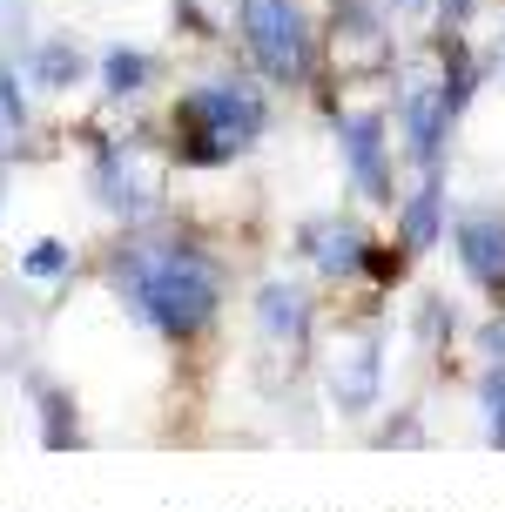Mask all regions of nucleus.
<instances>
[{
	"mask_svg": "<svg viewBox=\"0 0 505 512\" xmlns=\"http://www.w3.org/2000/svg\"><path fill=\"white\" fill-rule=\"evenodd\" d=\"M108 277L162 344H196L223 310V263L196 243H128Z\"/></svg>",
	"mask_w": 505,
	"mask_h": 512,
	"instance_id": "nucleus-1",
	"label": "nucleus"
},
{
	"mask_svg": "<svg viewBox=\"0 0 505 512\" xmlns=\"http://www.w3.org/2000/svg\"><path fill=\"white\" fill-rule=\"evenodd\" d=\"M270 128V102L250 81H202V88H182L176 115H169V135H176V155L189 169H216V162H236L250 155Z\"/></svg>",
	"mask_w": 505,
	"mask_h": 512,
	"instance_id": "nucleus-2",
	"label": "nucleus"
},
{
	"mask_svg": "<svg viewBox=\"0 0 505 512\" xmlns=\"http://www.w3.org/2000/svg\"><path fill=\"white\" fill-rule=\"evenodd\" d=\"M472 88H479V61L465 54L458 34L438 41V75H425V68L404 75V88H398V135H404V155H411L418 169H438V149H445L452 122L465 115Z\"/></svg>",
	"mask_w": 505,
	"mask_h": 512,
	"instance_id": "nucleus-3",
	"label": "nucleus"
},
{
	"mask_svg": "<svg viewBox=\"0 0 505 512\" xmlns=\"http://www.w3.org/2000/svg\"><path fill=\"white\" fill-rule=\"evenodd\" d=\"M236 27H243V48L277 88H303L310 61H317V34L310 14L297 0H236Z\"/></svg>",
	"mask_w": 505,
	"mask_h": 512,
	"instance_id": "nucleus-4",
	"label": "nucleus"
},
{
	"mask_svg": "<svg viewBox=\"0 0 505 512\" xmlns=\"http://www.w3.org/2000/svg\"><path fill=\"white\" fill-rule=\"evenodd\" d=\"M256 358H263V384L277 391L283 378H297L303 364H310V337H317V310L303 297L297 283L270 277L256 290Z\"/></svg>",
	"mask_w": 505,
	"mask_h": 512,
	"instance_id": "nucleus-5",
	"label": "nucleus"
},
{
	"mask_svg": "<svg viewBox=\"0 0 505 512\" xmlns=\"http://www.w3.org/2000/svg\"><path fill=\"white\" fill-rule=\"evenodd\" d=\"M324 391L344 418H371L384 398V331H351L330 344L324 358Z\"/></svg>",
	"mask_w": 505,
	"mask_h": 512,
	"instance_id": "nucleus-6",
	"label": "nucleus"
},
{
	"mask_svg": "<svg viewBox=\"0 0 505 512\" xmlns=\"http://www.w3.org/2000/svg\"><path fill=\"white\" fill-rule=\"evenodd\" d=\"M391 122H384V108H357V115H344V128H337V149H344V176L357 182V196L364 203H398V182H391Z\"/></svg>",
	"mask_w": 505,
	"mask_h": 512,
	"instance_id": "nucleus-7",
	"label": "nucleus"
},
{
	"mask_svg": "<svg viewBox=\"0 0 505 512\" xmlns=\"http://www.w3.org/2000/svg\"><path fill=\"white\" fill-rule=\"evenodd\" d=\"M452 250L465 263V277L505 310V216L499 209H465L452 223Z\"/></svg>",
	"mask_w": 505,
	"mask_h": 512,
	"instance_id": "nucleus-8",
	"label": "nucleus"
},
{
	"mask_svg": "<svg viewBox=\"0 0 505 512\" xmlns=\"http://www.w3.org/2000/svg\"><path fill=\"white\" fill-rule=\"evenodd\" d=\"M297 243L324 277H357V270H371V236L357 230V223H344V216H310V223L297 230Z\"/></svg>",
	"mask_w": 505,
	"mask_h": 512,
	"instance_id": "nucleus-9",
	"label": "nucleus"
},
{
	"mask_svg": "<svg viewBox=\"0 0 505 512\" xmlns=\"http://www.w3.org/2000/svg\"><path fill=\"white\" fill-rule=\"evenodd\" d=\"M438 236H445V176L425 169V182H418L398 209V243L411 256H425V250H438Z\"/></svg>",
	"mask_w": 505,
	"mask_h": 512,
	"instance_id": "nucleus-10",
	"label": "nucleus"
},
{
	"mask_svg": "<svg viewBox=\"0 0 505 512\" xmlns=\"http://www.w3.org/2000/svg\"><path fill=\"white\" fill-rule=\"evenodd\" d=\"M95 189H101V203L115 209V216H142V182H135V169H128V149H115V142L95 149Z\"/></svg>",
	"mask_w": 505,
	"mask_h": 512,
	"instance_id": "nucleus-11",
	"label": "nucleus"
},
{
	"mask_svg": "<svg viewBox=\"0 0 505 512\" xmlns=\"http://www.w3.org/2000/svg\"><path fill=\"white\" fill-rule=\"evenodd\" d=\"M149 75H155V61L142 48H108L101 54V95H108V102H135V95L149 88Z\"/></svg>",
	"mask_w": 505,
	"mask_h": 512,
	"instance_id": "nucleus-12",
	"label": "nucleus"
},
{
	"mask_svg": "<svg viewBox=\"0 0 505 512\" xmlns=\"http://www.w3.org/2000/svg\"><path fill=\"white\" fill-rule=\"evenodd\" d=\"M479 411H485V445H492V452H505V358L485 364V378H479Z\"/></svg>",
	"mask_w": 505,
	"mask_h": 512,
	"instance_id": "nucleus-13",
	"label": "nucleus"
},
{
	"mask_svg": "<svg viewBox=\"0 0 505 512\" xmlns=\"http://www.w3.org/2000/svg\"><path fill=\"white\" fill-rule=\"evenodd\" d=\"M21 270H27V277H41V283H54V277L75 270V250H68L61 236H41V243H27V250H21Z\"/></svg>",
	"mask_w": 505,
	"mask_h": 512,
	"instance_id": "nucleus-14",
	"label": "nucleus"
},
{
	"mask_svg": "<svg viewBox=\"0 0 505 512\" xmlns=\"http://www.w3.org/2000/svg\"><path fill=\"white\" fill-rule=\"evenodd\" d=\"M75 75H81L75 41H48V48L34 54V81H41V88H75Z\"/></svg>",
	"mask_w": 505,
	"mask_h": 512,
	"instance_id": "nucleus-15",
	"label": "nucleus"
},
{
	"mask_svg": "<svg viewBox=\"0 0 505 512\" xmlns=\"http://www.w3.org/2000/svg\"><path fill=\"white\" fill-rule=\"evenodd\" d=\"M445 331H458L452 304H445V297H425V304H418V337H425V344H445Z\"/></svg>",
	"mask_w": 505,
	"mask_h": 512,
	"instance_id": "nucleus-16",
	"label": "nucleus"
},
{
	"mask_svg": "<svg viewBox=\"0 0 505 512\" xmlns=\"http://www.w3.org/2000/svg\"><path fill=\"white\" fill-rule=\"evenodd\" d=\"M0 108H7V122H14V128L27 122V102L14 95V75H7V68H0Z\"/></svg>",
	"mask_w": 505,
	"mask_h": 512,
	"instance_id": "nucleus-17",
	"label": "nucleus"
},
{
	"mask_svg": "<svg viewBox=\"0 0 505 512\" xmlns=\"http://www.w3.org/2000/svg\"><path fill=\"white\" fill-rule=\"evenodd\" d=\"M431 7H438V0H384L391 21H418V14H431Z\"/></svg>",
	"mask_w": 505,
	"mask_h": 512,
	"instance_id": "nucleus-18",
	"label": "nucleus"
},
{
	"mask_svg": "<svg viewBox=\"0 0 505 512\" xmlns=\"http://www.w3.org/2000/svg\"><path fill=\"white\" fill-rule=\"evenodd\" d=\"M472 7H479V0H438V14H445V34L472 21Z\"/></svg>",
	"mask_w": 505,
	"mask_h": 512,
	"instance_id": "nucleus-19",
	"label": "nucleus"
},
{
	"mask_svg": "<svg viewBox=\"0 0 505 512\" xmlns=\"http://www.w3.org/2000/svg\"><path fill=\"white\" fill-rule=\"evenodd\" d=\"M499 75H505V27H499Z\"/></svg>",
	"mask_w": 505,
	"mask_h": 512,
	"instance_id": "nucleus-20",
	"label": "nucleus"
}]
</instances>
